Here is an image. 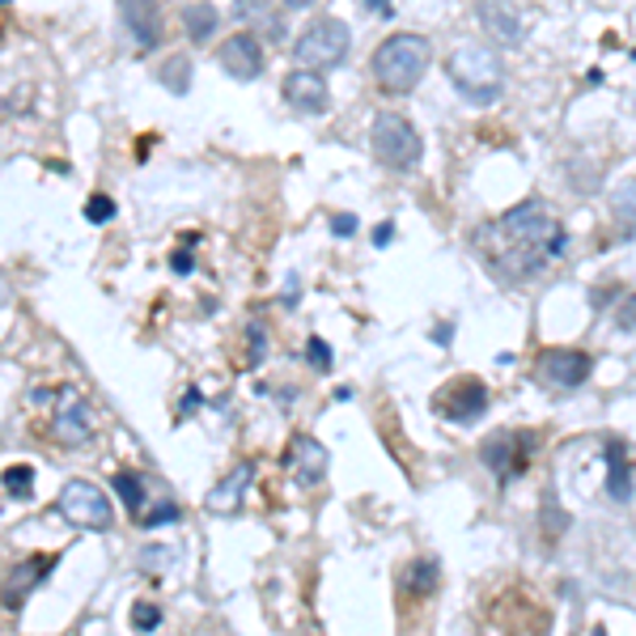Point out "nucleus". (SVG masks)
I'll list each match as a JSON object with an SVG mask.
<instances>
[{"mask_svg": "<svg viewBox=\"0 0 636 636\" xmlns=\"http://www.w3.org/2000/svg\"><path fill=\"white\" fill-rule=\"evenodd\" d=\"M52 569V560H43V556H34L31 565H22V569H13V577H9V586H4V599L9 603H18L22 599V590L31 594L34 586H38V577Z\"/></svg>", "mask_w": 636, "mask_h": 636, "instance_id": "19", "label": "nucleus"}, {"mask_svg": "<svg viewBox=\"0 0 636 636\" xmlns=\"http://www.w3.org/2000/svg\"><path fill=\"white\" fill-rule=\"evenodd\" d=\"M4 492H9V497H31L34 492L31 467H9V472H4Z\"/></svg>", "mask_w": 636, "mask_h": 636, "instance_id": "24", "label": "nucleus"}, {"mask_svg": "<svg viewBox=\"0 0 636 636\" xmlns=\"http://www.w3.org/2000/svg\"><path fill=\"white\" fill-rule=\"evenodd\" d=\"M590 370H594V361L581 349H547L540 356V378L560 386V390H577L590 378Z\"/></svg>", "mask_w": 636, "mask_h": 636, "instance_id": "11", "label": "nucleus"}, {"mask_svg": "<svg viewBox=\"0 0 636 636\" xmlns=\"http://www.w3.org/2000/svg\"><path fill=\"white\" fill-rule=\"evenodd\" d=\"M170 263H174V272H191V254L188 251H174Z\"/></svg>", "mask_w": 636, "mask_h": 636, "instance_id": "33", "label": "nucleus"}, {"mask_svg": "<svg viewBox=\"0 0 636 636\" xmlns=\"http://www.w3.org/2000/svg\"><path fill=\"white\" fill-rule=\"evenodd\" d=\"M429 38L420 34H390L382 38L378 52H374V81H378L386 94H408L420 86L424 68H429Z\"/></svg>", "mask_w": 636, "mask_h": 636, "instance_id": "2", "label": "nucleus"}, {"mask_svg": "<svg viewBox=\"0 0 636 636\" xmlns=\"http://www.w3.org/2000/svg\"><path fill=\"white\" fill-rule=\"evenodd\" d=\"M285 467H288V476H293V484L315 488V484H322L327 467H331V454H327V445H318L315 438L297 433L285 450Z\"/></svg>", "mask_w": 636, "mask_h": 636, "instance_id": "10", "label": "nucleus"}, {"mask_svg": "<svg viewBox=\"0 0 636 636\" xmlns=\"http://www.w3.org/2000/svg\"><path fill=\"white\" fill-rule=\"evenodd\" d=\"M531 433H492L488 442H484V463L492 467V476L497 479H513L526 472V458H531Z\"/></svg>", "mask_w": 636, "mask_h": 636, "instance_id": "9", "label": "nucleus"}, {"mask_svg": "<svg viewBox=\"0 0 636 636\" xmlns=\"http://www.w3.org/2000/svg\"><path fill=\"white\" fill-rule=\"evenodd\" d=\"M306 356H310V365H315V370H322V374L331 370V344H327V340L310 336V340H306Z\"/></svg>", "mask_w": 636, "mask_h": 636, "instance_id": "27", "label": "nucleus"}, {"mask_svg": "<svg viewBox=\"0 0 636 636\" xmlns=\"http://www.w3.org/2000/svg\"><path fill=\"white\" fill-rule=\"evenodd\" d=\"M370 145H374V154H378L382 166H395V170H412L416 161H420V154H424L420 132H416L404 115H390V111L374 120Z\"/></svg>", "mask_w": 636, "mask_h": 636, "instance_id": "6", "label": "nucleus"}, {"mask_svg": "<svg viewBox=\"0 0 636 636\" xmlns=\"http://www.w3.org/2000/svg\"><path fill=\"white\" fill-rule=\"evenodd\" d=\"M349 47L352 34L340 18H315L306 31L297 34V43H293V64L322 77V68H336V64L349 60Z\"/></svg>", "mask_w": 636, "mask_h": 636, "instance_id": "4", "label": "nucleus"}, {"mask_svg": "<svg viewBox=\"0 0 636 636\" xmlns=\"http://www.w3.org/2000/svg\"><path fill=\"white\" fill-rule=\"evenodd\" d=\"M161 624V606L158 603H136L132 606V628L136 633H154Z\"/></svg>", "mask_w": 636, "mask_h": 636, "instance_id": "25", "label": "nucleus"}, {"mask_svg": "<svg viewBox=\"0 0 636 636\" xmlns=\"http://www.w3.org/2000/svg\"><path fill=\"white\" fill-rule=\"evenodd\" d=\"M331 234H340V238L356 234V217H352V213H340V217H331Z\"/></svg>", "mask_w": 636, "mask_h": 636, "instance_id": "31", "label": "nucleus"}, {"mask_svg": "<svg viewBox=\"0 0 636 636\" xmlns=\"http://www.w3.org/2000/svg\"><path fill=\"white\" fill-rule=\"evenodd\" d=\"M120 18H124V26H127V38H136L140 52H154V47H158V38H161L158 4H149V0H127L124 9H120Z\"/></svg>", "mask_w": 636, "mask_h": 636, "instance_id": "14", "label": "nucleus"}, {"mask_svg": "<svg viewBox=\"0 0 636 636\" xmlns=\"http://www.w3.org/2000/svg\"><path fill=\"white\" fill-rule=\"evenodd\" d=\"M433 408H438L450 424H476L479 416L488 412V390H484V382L467 374V378L450 382L442 395L433 399Z\"/></svg>", "mask_w": 636, "mask_h": 636, "instance_id": "8", "label": "nucleus"}, {"mask_svg": "<svg viewBox=\"0 0 636 636\" xmlns=\"http://www.w3.org/2000/svg\"><path fill=\"white\" fill-rule=\"evenodd\" d=\"M445 72H450L454 90L467 98V102H479V106L497 102V98H501V86H506V77H501V60H497L488 47H479V43H463V47H454L450 60H445Z\"/></svg>", "mask_w": 636, "mask_h": 636, "instance_id": "3", "label": "nucleus"}, {"mask_svg": "<svg viewBox=\"0 0 636 636\" xmlns=\"http://www.w3.org/2000/svg\"><path fill=\"white\" fill-rule=\"evenodd\" d=\"M111 217H115V200H111V195H90V204H86V222L106 225Z\"/></svg>", "mask_w": 636, "mask_h": 636, "instance_id": "26", "label": "nucleus"}, {"mask_svg": "<svg viewBox=\"0 0 636 636\" xmlns=\"http://www.w3.org/2000/svg\"><path fill=\"white\" fill-rule=\"evenodd\" d=\"M56 509L81 531H106L115 522L111 497L98 488L94 479H68L60 488V497H56Z\"/></svg>", "mask_w": 636, "mask_h": 636, "instance_id": "5", "label": "nucleus"}, {"mask_svg": "<svg viewBox=\"0 0 636 636\" xmlns=\"http://www.w3.org/2000/svg\"><path fill=\"white\" fill-rule=\"evenodd\" d=\"M52 433L60 438L64 445H86L94 438V404L81 395V390H60V404H56V416H52Z\"/></svg>", "mask_w": 636, "mask_h": 636, "instance_id": "7", "label": "nucleus"}, {"mask_svg": "<svg viewBox=\"0 0 636 636\" xmlns=\"http://www.w3.org/2000/svg\"><path fill=\"white\" fill-rule=\"evenodd\" d=\"M603 458H606V492H611L615 501H628V497H633V479H628V458H624V445L606 442Z\"/></svg>", "mask_w": 636, "mask_h": 636, "instance_id": "17", "label": "nucleus"}, {"mask_svg": "<svg viewBox=\"0 0 636 636\" xmlns=\"http://www.w3.org/2000/svg\"><path fill=\"white\" fill-rule=\"evenodd\" d=\"M251 476H254V463H238L234 476H225L222 484L208 492V509H213V513H229V509H238V501H242V492H247Z\"/></svg>", "mask_w": 636, "mask_h": 636, "instance_id": "16", "label": "nucleus"}, {"mask_svg": "<svg viewBox=\"0 0 636 636\" xmlns=\"http://www.w3.org/2000/svg\"><path fill=\"white\" fill-rule=\"evenodd\" d=\"M408 590L412 594H433L438 590V565L433 560H416L408 569Z\"/></svg>", "mask_w": 636, "mask_h": 636, "instance_id": "23", "label": "nucleus"}, {"mask_svg": "<svg viewBox=\"0 0 636 636\" xmlns=\"http://www.w3.org/2000/svg\"><path fill=\"white\" fill-rule=\"evenodd\" d=\"M115 492L124 497V506L132 509V513L145 509V476H136V472H120V476H115Z\"/></svg>", "mask_w": 636, "mask_h": 636, "instance_id": "21", "label": "nucleus"}, {"mask_svg": "<svg viewBox=\"0 0 636 636\" xmlns=\"http://www.w3.org/2000/svg\"><path fill=\"white\" fill-rule=\"evenodd\" d=\"M247 336H251V365H259V361L268 356V331H263L259 322H251V327H247Z\"/></svg>", "mask_w": 636, "mask_h": 636, "instance_id": "29", "label": "nucleus"}, {"mask_svg": "<svg viewBox=\"0 0 636 636\" xmlns=\"http://www.w3.org/2000/svg\"><path fill=\"white\" fill-rule=\"evenodd\" d=\"M390 238H395V225L382 222L378 229H374V247H390Z\"/></svg>", "mask_w": 636, "mask_h": 636, "instance_id": "32", "label": "nucleus"}, {"mask_svg": "<svg viewBox=\"0 0 636 636\" xmlns=\"http://www.w3.org/2000/svg\"><path fill=\"white\" fill-rule=\"evenodd\" d=\"M611 208H615V217L628 225V229H636V179H628L624 188H615Z\"/></svg>", "mask_w": 636, "mask_h": 636, "instance_id": "22", "label": "nucleus"}, {"mask_svg": "<svg viewBox=\"0 0 636 636\" xmlns=\"http://www.w3.org/2000/svg\"><path fill=\"white\" fill-rule=\"evenodd\" d=\"M158 522H179V506L166 501V506H158L154 513H140V526H158Z\"/></svg>", "mask_w": 636, "mask_h": 636, "instance_id": "28", "label": "nucleus"}, {"mask_svg": "<svg viewBox=\"0 0 636 636\" xmlns=\"http://www.w3.org/2000/svg\"><path fill=\"white\" fill-rule=\"evenodd\" d=\"M285 102L288 106H297L302 115H327V106H331V90H327V81H322L318 72L293 68V72L285 77Z\"/></svg>", "mask_w": 636, "mask_h": 636, "instance_id": "13", "label": "nucleus"}, {"mask_svg": "<svg viewBox=\"0 0 636 636\" xmlns=\"http://www.w3.org/2000/svg\"><path fill=\"white\" fill-rule=\"evenodd\" d=\"M217 22H222V13L213 4H183V26H188V34L195 43L213 38L217 34Z\"/></svg>", "mask_w": 636, "mask_h": 636, "instance_id": "18", "label": "nucleus"}, {"mask_svg": "<svg viewBox=\"0 0 636 636\" xmlns=\"http://www.w3.org/2000/svg\"><path fill=\"white\" fill-rule=\"evenodd\" d=\"M161 86H166L170 94H188L191 90V60L188 56H170V60L161 64Z\"/></svg>", "mask_w": 636, "mask_h": 636, "instance_id": "20", "label": "nucleus"}, {"mask_svg": "<svg viewBox=\"0 0 636 636\" xmlns=\"http://www.w3.org/2000/svg\"><path fill=\"white\" fill-rule=\"evenodd\" d=\"M615 322L624 327V331H636V293L620 306V315H615Z\"/></svg>", "mask_w": 636, "mask_h": 636, "instance_id": "30", "label": "nucleus"}, {"mask_svg": "<svg viewBox=\"0 0 636 636\" xmlns=\"http://www.w3.org/2000/svg\"><path fill=\"white\" fill-rule=\"evenodd\" d=\"M217 60H222V68L234 81H254L263 72V47H259V38L251 31H238L222 43Z\"/></svg>", "mask_w": 636, "mask_h": 636, "instance_id": "12", "label": "nucleus"}, {"mask_svg": "<svg viewBox=\"0 0 636 636\" xmlns=\"http://www.w3.org/2000/svg\"><path fill=\"white\" fill-rule=\"evenodd\" d=\"M492 229L506 238V251H501V259H497V268L509 272L513 281L540 272L543 263L560 259L565 247H569V238H565L560 222L547 217V208H543L540 200H526V204L509 208L506 217L492 225Z\"/></svg>", "mask_w": 636, "mask_h": 636, "instance_id": "1", "label": "nucleus"}, {"mask_svg": "<svg viewBox=\"0 0 636 636\" xmlns=\"http://www.w3.org/2000/svg\"><path fill=\"white\" fill-rule=\"evenodd\" d=\"M479 26L492 34L501 47H518L522 43V18L506 9V4H479Z\"/></svg>", "mask_w": 636, "mask_h": 636, "instance_id": "15", "label": "nucleus"}]
</instances>
